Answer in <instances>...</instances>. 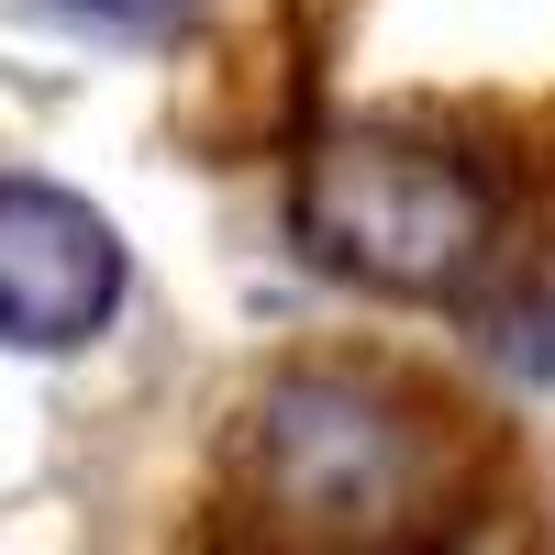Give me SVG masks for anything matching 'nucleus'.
I'll use <instances>...</instances> for the list:
<instances>
[{"label":"nucleus","instance_id":"4","mask_svg":"<svg viewBox=\"0 0 555 555\" xmlns=\"http://www.w3.org/2000/svg\"><path fill=\"white\" fill-rule=\"evenodd\" d=\"M67 12H89V23H122V34H145V23H167L178 0H67Z\"/></svg>","mask_w":555,"mask_h":555},{"label":"nucleus","instance_id":"1","mask_svg":"<svg viewBox=\"0 0 555 555\" xmlns=\"http://www.w3.org/2000/svg\"><path fill=\"white\" fill-rule=\"evenodd\" d=\"M245 500L289 555H389L400 522L434 512V434L400 389L311 366L256 400Z\"/></svg>","mask_w":555,"mask_h":555},{"label":"nucleus","instance_id":"2","mask_svg":"<svg viewBox=\"0 0 555 555\" xmlns=\"http://www.w3.org/2000/svg\"><path fill=\"white\" fill-rule=\"evenodd\" d=\"M289 234L356 289H455L489 245V178L411 133H334L289 178Z\"/></svg>","mask_w":555,"mask_h":555},{"label":"nucleus","instance_id":"3","mask_svg":"<svg viewBox=\"0 0 555 555\" xmlns=\"http://www.w3.org/2000/svg\"><path fill=\"white\" fill-rule=\"evenodd\" d=\"M122 311V234L56 178H0V345L67 356Z\"/></svg>","mask_w":555,"mask_h":555}]
</instances>
